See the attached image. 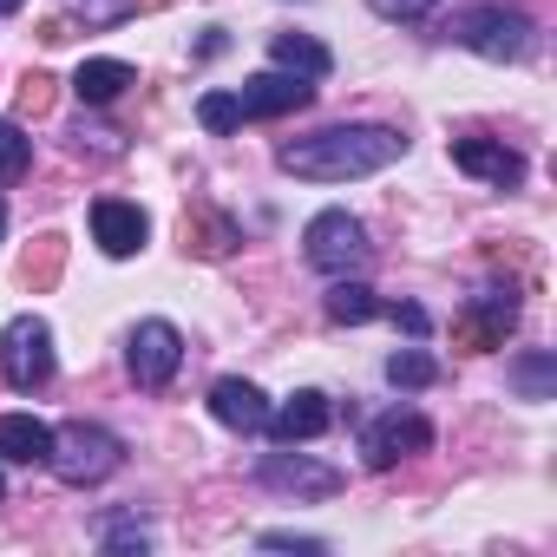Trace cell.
<instances>
[{
	"label": "cell",
	"instance_id": "1",
	"mask_svg": "<svg viewBox=\"0 0 557 557\" xmlns=\"http://www.w3.org/2000/svg\"><path fill=\"white\" fill-rule=\"evenodd\" d=\"M400 158H407V138L394 125H329V132L289 138L275 151V164L289 177H309V184H355V177H374Z\"/></svg>",
	"mask_w": 557,
	"mask_h": 557
},
{
	"label": "cell",
	"instance_id": "2",
	"mask_svg": "<svg viewBox=\"0 0 557 557\" xmlns=\"http://www.w3.org/2000/svg\"><path fill=\"white\" fill-rule=\"evenodd\" d=\"M47 466H53L60 485H79L86 492V485H99V479H112L125 466V440L112 426H99V420H66V426H53Z\"/></svg>",
	"mask_w": 557,
	"mask_h": 557
},
{
	"label": "cell",
	"instance_id": "3",
	"mask_svg": "<svg viewBox=\"0 0 557 557\" xmlns=\"http://www.w3.org/2000/svg\"><path fill=\"white\" fill-rule=\"evenodd\" d=\"M302 256H309L315 275H361V269L374 262V243H368V223H361V216L322 210V216H309V230H302Z\"/></svg>",
	"mask_w": 557,
	"mask_h": 557
},
{
	"label": "cell",
	"instance_id": "4",
	"mask_svg": "<svg viewBox=\"0 0 557 557\" xmlns=\"http://www.w3.org/2000/svg\"><path fill=\"white\" fill-rule=\"evenodd\" d=\"M531 14L524 8H472V14H459L453 21V40L466 47V53H479V60H492V66H511V60H524L531 53Z\"/></svg>",
	"mask_w": 557,
	"mask_h": 557
},
{
	"label": "cell",
	"instance_id": "5",
	"mask_svg": "<svg viewBox=\"0 0 557 557\" xmlns=\"http://www.w3.org/2000/svg\"><path fill=\"white\" fill-rule=\"evenodd\" d=\"M0 374L14 394H40L53 381V329L47 315H14L0 329Z\"/></svg>",
	"mask_w": 557,
	"mask_h": 557
},
{
	"label": "cell",
	"instance_id": "6",
	"mask_svg": "<svg viewBox=\"0 0 557 557\" xmlns=\"http://www.w3.org/2000/svg\"><path fill=\"white\" fill-rule=\"evenodd\" d=\"M518 315H524V302H518L511 283H505V289H479V296L459 309V322H453V348L492 355V348H505V335L518 329Z\"/></svg>",
	"mask_w": 557,
	"mask_h": 557
},
{
	"label": "cell",
	"instance_id": "7",
	"mask_svg": "<svg viewBox=\"0 0 557 557\" xmlns=\"http://www.w3.org/2000/svg\"><path fill=\"white\" fill-rule=\"evenodd\" d=\"M125 368H132V381L145 387V394H164L171 381H177V368H184V335L171 329V322H138L132 329V342H125Z\"/></svg>",
	"mask_w": 557,
	"mask_h": 557
},
{
	"label": "cell",
	"instance_id": "8",
	"mask_svg": "<svg viewBox=\"0 0 557 557\" xmlns=\"http://www.w3.org/2000/svg\"><path fill=\"white\" fill-rule=\"evenodd\" d=\"M426 446H433V420H426L420 407H394V413H381V420L361 433L368 472H394L400 459H413V453H426Z\"/></svg>",
	"mask_w": 557,
	"mask_h": 557
},
{
	"label": "cell",
	"instance_id": "9",
	"mask_svg": "<svg viewBox=\"0 0 557 557\" xmlns=\"http://www.w3.org/2000/svg\"><path fill=\"white\" fill-rule=\"evenodd\" d=\"M256 485L262 492H289V498H335L342 492V472L335 466H322V459H309V453H262V466H256Z\"/></svg>",
	"mask_w": 557,
	"mask_h": 557
},
{
	"label": "cell",
	"instance_id": "10",
	"mask_svg": "<svg viewBox=\"0 0 557 557\" xmlns=\"http://www.w3.org/2000/svg\"><path fill=\"white\" fill-rule=\"evenodd\" d=\"M243 119H289V112H309L315 106V79H296V73H249L243 92H236Z\"/></svg>",
	"mask_w": 557,
	"mask_h": 557
},
{
	"label": "cell",
	"instance_id": "11",
	"mask_svg": "<svg viewBox=\"0 0 557 557\" xmlns=\"http://www.w3.org/2000/svg\"><path fill=\"white\" fill-rule=\"evenodd\" d=\"M329 426H335V407H329V394H322V387H302V394H289L283 407H269V420H262V433H269L275 446L322 440Z\"/></svg>",
	"mask_w": 557,
	"mask_h": 557
},
{
	"label": "cell",
	"instance_id": "12",
	"mask_svg": "<svg viewBox=\"0 0 557 557\" xmlns=\"http://www.w3.org/2000/svg\"><path fill=\"white\" fill-rule=\"evenodd\" d=\"M453 164L492 190H518L524 184V158L505 145V138H453Z\"/></svg>",
	"mask_w": 557,
	"mask_h": 557
},
{
	"label": "cell",
	"instance_id": "13",
	"mask_svg": "<svg viewBox=\"0 0 557 557\" xmlns=\"http://www.w3.org/2000/svg\"><path fill=\"white\" fill-rule=\"evenodd\" d=\"M145 236H151V216L138 210V203H125V197H99L92 203V243L106 249V256H138L145 249Z\"/></svg>",
	"mask_w": 557,
	"mask_h": 557
},
{
	"label": "cell",
	"instance_id": "14",
	"mask_svg": "<svg viewBox=\"0 0 557 557\" xmlns=\"http://www.w3.org/2000/svg\"><path fill=\"white\" fill-rule=\"evenodd\" d=\"M210 413H216L230 433H262V420H269V394H262L256 381L223 374V381L210 387Z\"/></svg>",
	"mask_w": 557,
	"mask_h": 557
},
{
	"label": "cell",
	"instance_id": "15",
	"mask_svg": "<svg viewBox=\"0 0 557 557\" xmlns=\"http://www.w3.org/2000/svg\"><path fill=\"white\" fill-rule=\"evenodd\" d=\"M53 453V426L34 413H0V459L8 466H47Z\"/></svg>",
	"mask_w": 557,
	"mask_h": 557
},
{
	"label": "cell",
	"instance_id": "16",
	"mask_svg": "<svg viewBox=\"0 0 557 557\" xmlns=\"http://www.w3.org/2000/svg\"><path fill=\"white\" fill-rule=\"evenodd\" d=\"M269 60H275V73H296V79H329L335 73V53L315 34H275Z\"/></svg>",
	"mask_w": 557,
	"mask_h": 557
},
{
	"label": "cell",
	"instance_id": "17",
	"mask_svg": "<svg viewBox=\"0 0 557 557\" xmlns=\"http://www.w3.org/2000/svg\"><path fill=\"white\" fill-rule=\"evenodd\" d=\"M125 86H138V73H132L125 60H86V66L73 73V92H79L86 106H112Z\"/></svg>",
	"mask_w": 557,
	"mask_h": 557
},
{
	"label": "cell",
	"instance_id": "18",
	"mask_svg": "<svg viewBox=\"0 0 557 557\" xmlns=\"http://www.w3.org/2000/svg\"><path fill=\"white\" fill-rule=\"evenodd\" d=\"M236 243H243V230H236L223 210H190V216H184V249H197V256L216 262V256H230Z\"/></svg>",
	"mask_w": 557,
	"mask_h": 557
},
{
	"label": "cell",
	"instance_id": "19",
	"mask_svg": "<svg viewBox=\"0 0 557 557\" xmlns=\"http://www.w3.org/2000/svg\"><path fill=\"white\" fill-rule=\"evenodd\" d=\"M329 322H342V329H361V322H374L381 315V296L361 283V275H335V289H329Z\"/></svg>",
	"mask_w": 557,
	"mask_h": 557
},
{
	"label": "cell",
	"instance_id": "20",
	"mask_svg": "<svg viewBox=\"0 0 557 557\" xmlns=\"http://www.w3.org/2000/svg\"><path fill=\"white\" fill-rule=\"evenodd\" d=\"M511 387H518L524 400H557V355H550V348L518 355V361H511Z\"/></svg>",
	"mask_w": 557,
	"mask_h": 557
},
{
	"label": "cell",
	"instance_id": "21",
	"mask_svg": "<svg viewBox=\"0 0 557 557\" xmlns=\"http://www.w3.org/2000/svg\"><path fill=\"white\" fill-rule=\"evenodd\" d=\"M387 381H394L400 394H420V387L440 381V361H433L426 348H394V355H387Z\"/></svg>",
	"mask_w": 557,
	"mask_h": 557
},
{
	"label": "cell",
	"instance_id": "22",
	"mask_svg": "<svg viewBox=\"0 0 557 557\" xmlns=\"http://www.w3.org/2000/svg\"><path fill=\"white\" fill-rule=\"evenodd\" d=\"M99 544H106L112 557H145V550H151V531H145L132 511H112V518L99 524Z\"/></svg>",
	"mask_w": 557,
	"mask_h": 557
},
{
	"label": "cell",
	"instance_id": "23",
	"mask_svg": "<svg viewBox=\"0 0 557 557\" xmlns=\"http://www.w3.org/2000/svg\"><path fill=\"white\" fill-rule=\"evenodd\" d=\"M27 171H34V138L14 119H0V184H21Z\"/></svg>",
	"mask_w": 557,
	"mask_h": 557
},
{
	"label": "cell",
	"instance_id": "24",
	"mask_svg": "<svg viewBox=\"0 0 557 557\" xmlns=\"http://www.w3.org/2000/svg\"><path fill=\"white\" fill-rule=\"evenodd\" d=\"M197 125H203V132H216V138H223V132H236V125H243L236 92H203V99H197Z\"/></svg>",
	"mask_w": 557,
	"mask_h": 557
},
{
	"label": "cell",
	"instance_id": "25",
	"mask_svg": "<svg viewBox=\"0 0 557 557\" xmlns=\"http://www.w3.org/2000/svg\"><path fill=\"white\" fill-rule=\"evenodd\" d=\"M66 8H73L86 27H119V21L138 14V0H66Z\"/></svg>",
	"mask_w": 557,
	"mask_h": 557
},
{
	"label": "cell",
	"instance_id": "26",
	"mask_svg": "<svg viewBox=\"0 0 557 557\" xmlns=\"http://www.w3.org/2000/svg\"><path fill=\"white\" fill-rule=\"evenodd\" d=\"M60 249H66L60 236H40V256H27V269H21V275H27V289H47L53 275H60Z\"/></svg>",
	"mask_w": 557,
	"mask_h": 557
},
{
	"label": "cell",
	"instance_id": "27",
	"mask_svg": "<svg viewBox=\"0 0 557 557\" xmlns=\"http://www.w3.org/2000/svg\"><path fill=\"white\" fill-rule=\"evenodd\" d=\"M256 544H262V550H296V557H322V550H329L322 537H302V531H262Z\"/></svg>",
	"mask_w": 557,
	"mask_h": 557
},
{
	"label": "cell",
	"instance_id": "28",
	"mask_svg": "<svg viewBox=\"0 0 557 557\" xmlns=\"http://www.w3.org/2000/svg\"><path fill=\"white\" fill-rule=\"evenodd\" d=\"M73 145H79V151H106V158H119V151H125V145H119V132H106V125H86V119L73 125Z\"/></svg>",
	"mask_w": 557,
	"mask_h": 557
},
{
	"label": "cell",
	"instance_id": "29",
	"mask_svg": "<svg viewBox=\"0 0 557 557\" xmlns=\"http://www.w3.org/2000/svg\"><path fill=\"white\" fill-rule=\"evenodd\" d=\"M368 8H374L381 21H426L440 0H368Z\"/></svg>",
	"mask_w": 557,
	"mask_h": 557
},
{
	"label": "cell",
	"instance_id": "30",
	"mask_svg": "<svg viewBox=\"0 0 557 557\" xmlns=\"http://www.w3.org/2000/svg\"><path fill=\"white\" fill-rule=\"evenodd\" d=\"M47 106H53V79H47V73H27V79H21V112L40 119Z\"/></svg>",
	"mask_w": 557,
	"mask_h": 557
},
{
	"label": "cell",
	"instance_id": "31",
	"mask_svg": "<svg viewBox=\"0 0 557 557\" xmlns=\"http://www.w3.org/2000/svg\"><path fill=\"white\" fill-rule=\"evenodd\" d=\"M387 315H394V329H407V335H413V342H420V335H426V329H433V315H426V309H420V302H394V309H387Z\"/></svg>",
	"mask_w": 557,
	"mask_h": 557
},
{
	"label": "cell",
	"instance_id": "32",
	"mask_svg": "<svg viewBox=\"0 0 557 557\" xmlns=\"http://www.w3.org/2000/svg\"><path fill=\"white\" fill-rule=\"evenodd\" d=\"M27 8V0H0V14H21Z\"/></svg>",
	"mask_w": 557,
	"mask_h": 557
},
{
	"label": "cell",
	"instance_id": "33",
	"mask_svg": "<svg viewBox=\"0 0 557 557\" xmlns=\"http://www.w3.org/2000/svg\"><path fill=\"white\" fill-rule=\"evenodd\" d=\"M0 236H8V197H0Z\"/></svg>",
	"mask_w": 557,
	"mask_h": 557
},
{
	"label": "cell",
	"instance_id": "34",
	"mask_svg": "<svg viewBox=\"0 0 557 557\" xmlns=\"http://www.w3.org/2000/svg\"><path fill=\"white\" fill-rule=\"evenodd\" d=\"M0 498H8V479H0Z\"/></svg>",
	"mask_w": 557,
	"mask_h": 557
}]
</instances>
